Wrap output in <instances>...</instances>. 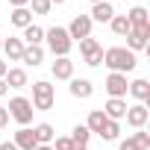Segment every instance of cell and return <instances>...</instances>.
<instances>
[{
	"label": "cell",
	"instance_id": "1",
	"mask_svg": "<svg viewBox=\"0 0 150 150\" xmlns=\"http://www.w3.org/2000/svg\"><path fill=\"white\" fill-rule=\"evenodd\" d=\"M103 65H106L112 74H129V71H135L138 59H135V53L127 50V47H109V50H103Z\"/></svg>",
	"mask_w": 150,
	"mask_h": 150
},
{
	"label": "cell",
	"instance_id": "2",
	"mask_svg": "<svg viewBox=\"0 0 150 150\" xmlns=\"http://www.w3.org/2000/svg\"><path fill=\"white\" fill-rule=\"evenodd\" d=\"M44 38H47V47H50V53H53L56 59H59V56H68L71 47H74V41H71V35H68L65 27H50V30H44Z\"/></svg>",
	"mask_w": 150,
	"mask_h": 150
},
{
	"label": "cell",
	"instance_id": "3",
	"mask_svg": "<svg viewBox=\"0 0 150 150\" xmlns=\"http://www.w3.org/2000/svg\"><path fill=\"white\" fill-rule=\"evenodd\" d=\"M53 100H56V94H53V86L47 83V80H38V83H33V109L35 112H47V109H53Z\"/></svg>",
	"mask_w": 150,
	"mask_h": 150
},
{
	"label": "cell",
	"instance_id": "4",
	"mask_svg": "<svg viewBox=\"0 0 150 150\" xmlns=\"http://www.w3.org/2000/svg\"><path fill=\"white\" fill-rule=\"evenodd\" d=\"M6 112H9L12 121H18L21 127H27V124L33 121V112H35V109H33V103H30L27 97H12L9 106H6Z\"/></svg>",
	"mask_w": 150,
	"mask_h": 150
},
{
	"label": "cell",
	"instance_id": "5",
	"mask_svg": "<svg viewBox=\"0 0 150 150\" xmlns=\"http://www.w3.org/2000/svg\"><path fill=\"white\" fill-rule=\"evenodd\" d=\"M80 53H83V62H86V65H91V68L103 62V47H100V41H97V38H91V35L80 41Z\"/></svg>",
	"mask_w": 150,
	"mask_h": 150
},
{
	"label": "cell",
	"instance_id": "6",
	"mask_svg": "<svg viewBox=\"0 0 150 150\" xmlns=\"http://www.w3.org/2000/svg\"><path fill=\"white\" fill-rule=\"evenodd\" d=\"M91 18L88 15H74V21H71V27H68V35H71V41L77 38V41H83V38H88L91 35Z\"/></svg>",
	"mask_w": 150,
	"mask_h": 150
},
{
	"label": "cell",
	"instance_id": "7",
	"mask_svg": "<svg viewBox=\"0 0 150 150\" xmlns=\"http://www.w3.org/2000/svg\"><path fill=\"white\" fill-rule=\"evenodd\" d=\"M127 124L132 127V129H144V124H147V118H150V109L144 106V103H135V106H127Z\"/></svg>",
	"mask_w": 150,
	"mask_h": 150
},
{
	"label": "cell",
	"instance_id": "8",
	"mask_svg": "<svg viewBox=\"0 0 150 150\" xmlns=\"http://www.w3.org/2000/svg\"><path fill=\"white\" fill-rule=\"evenodd\" d=\"M127 88H129L127 74H109V77H106V91H109V97H127Z\"/></svg>",
	"mask_w": 150,
	"mask_h": 150
},
{
	"label": "cell",
	"instance_id": "9",
	"mask_svg": "<svg viewBox=\"0 0 150 150\" xmlns=\"http://www.w3.org/2000/svg\"><path fill=\"white\" fill-rule=\"evenodd\" d=\"M147 38H150V27H138V30H129L127 35V50H144L147 47Z\"/></svg>",
	"mask_w": 150,
	"mask_h": 150
},
{
	"label": "cell",
	"instance_id": "10",
	"mask_svg": "<svg viewBox=\"0 0 150 150\" xmlns=\"http://www.w3.org/2000/svg\"><path fill=\"white\" fill-rule=\"evenodd\" d=\"M103 115H106L109 121H124V115H127V100H124V97H109L106 106H103Z\"/></svg>",
	"mask_w": 150,
	"mask_h": 150
},
{
	"label": "cell",
	"instance_id": "11",
	"mask_svg": "<svg viewBox=\"0 0 150 150\" xmlns=\"http://www.w3.org/2000/svg\"><path fill=\"white\" fill-rule=\"evenodd\" d=\"M50 71H53L56 80H74V62H71L68 56H59V59L50 65Z\"/></svg>",
	"mask_w": 150,
	"mask_h": 150
},
{
	"label": "cell",
	"instance_id": "12",
	"mask_svg": "<svg viewBox=\"0 0 150 150\" xmlns=\"http://www.w3.org/2000/svg\"><path fill=\"white\" fill-rule=\"evenodd\" d=\"M21 62H24V65L38 68V65L44 62V47H41V44H27V47H24V53H21Z\"/></svg>",
	"mask_w": 150,
	"mask_h": 150
},
{
	"label": "cell",
	"instance_id": "13",
	"mask_svg": "<svg viewBox=\"0 0 150 150\" xmlns=\"http://www.w3.org/2000/svg\"><path fill=\"white\" fill-rule=\"evenodd\" d=\"M15 147H18V150H35V147H38L35 132H33L30 127H21V129L15 132Z\"/></svg>",
	"mask_w": 150,
	"mask_h": 150
},
{
	"label": "cell",
	"instance_id": "14",
	"mask_svg": "<svg viewBox=\"0 0 150 150\" xmlns=\"http://www.w3.org/2000/svg\"><path fill=\"white\" fill-rule=\"evenodd\" d=\"M127 21H129L132 30H138V27H150V12H147L144 6H132V9L127 12Z\"/></svg>",
	"mask_w": 150,
	"mask_h": 150
},
{
	"label": "cell",
	"instance_id": "15",
	"mask_svg": "<svg viewBox=\"0 0 150 150\" xmlns=\"http://www.w3.org/2000/svg\"><path fill=\"white\" fill-rule=\"evenodd\" d=\"M88 18H91V21H100V24H109V21L115 18V9H112L109 0H103V3H94V9H91Z\"/></svg>",
	"mask_w": 150,
	"mask_h": 150
},
{
	"label": "cell",
	"instance_id": "16",
	"mask_svg": "<svg viewBox=\"0 0 150 150\" xmlns=\"http://www.w3.org/2000/svg\"><path fill=\"white\" fill-rule=\"evenodd\" d=\"M24 47H27V44H24L21 38H6V41H3V53H6V59H9V62H21Z\"/></svg>",
	"mask_w": 150,
	"mask_h": 150
},
{
	"label": "cell",
	"instance_id": "17",
	"mask_svg": "<svg viewBox=\"0 0 150 150\" xmlns=\"http://www.w3.org/2000/svg\"><path fill=\"white\" fill-rule=\"evenodd\" d=\"M127 91H129L138 103H147V100H150V83H147V80H132Z\"/></svg>",
	"mask_w": 150,
	"mask_h": 150
},
{
	"label": "cell",
	"instance_id": "18",
	"mask_svg": "<svg viewBox=\"0 0 150 150\" xmlns=\"http://www.w3.org/2000/svg\"><path fill=\"white\" fill-rule=\"evenodd\" d=\"M3 83H6L9 88H24V86H27V71H24V68H9L6 77H3Z\"/></svg>",
	"mask_w": 150,
	"mask_h": 150
},
{
	"label": "cell",
	"instance_id": "19",
	"mask_svg": "<svg viewBox=\"0 0 150 150\" xmlns=\"http://www.w3.org/2000/svg\"><path fill=\"white\" fill-rule=\"evenodd\" d=\"M71 94L77 97V100H88L94 94V86L88 80H71Z\"/></svg>",
	"mask_w": 150,
	"mask_h": 150
},
{
	"label": "cell",
	"instance_id": "20",
	"mask_svg": "<svg viewBox=\"0 0 150 150\" xmlns=\"http://www.w3.org/2000/svg\"><path fill=\"white\" fill-rule=\"evenodd\" d=\"M9 21H12V27H18V30H24V27H30L33 24V12L24 6V9H12V15H9Z\"/></svg>",
	"mask_w": 150,
	"mask_h": 150
},
{
	"label": "cell",
	"instance_id": "21",
	"mask_svg": "<svg viewBox=\"0 0 150 150\" xmlns=\"http://www.w3.org/2000/svg\"><path fill=\"white\" fill-rule=\"evenodd\" d=\"M21 41H24V44H41V41H44V30H41L38 24H30V27H24Z\"/></svg>",
	"mask_w": 150,
	"mask_h": 150
},
{
	"label": "cell",
	"instance_id": "22",
	"mask_svg": "<svg viewBox=\"0 0 150 150\" xmlns=\"http://www.w3.org/2000/svg\"><path fill=\"white\" fill-rule=\"evenodd\" d=\"M109 118L103 115V109H91L88 112V121H86V127H88V132H97L100 135V129H103V124H106Z\"/></svg>",
	"mask_w": 150,
	"mask_h": 150
},
{
	"label": "cell",
	"instance_id": "23",
	"mask_svg": "<svg viewBox=\"0 0 150 150\" xmlns=\"http://www.w3.org/2000/svg\"><path fill=\"white\" fill-rule=\"evenodd\" d=\"M33 132H35L38 144H53V138H56V129L50 124H38V127H33Z\"/></svg>",
	"mask_w": 150,
	"mask_h": 150
},
{
	"label": "cell",
	"instance_id": "24",
	"mask_svg": "<svg viewBox=\"0 0 150 150\" xmlns=\"http://www.w3.org/2000/svg\"><path fill=\"white\" fill-rule=\"evenodd\" d=\"M109 27H112V33H115V35H121V38H127V35H129V30H132V27H129V21H127V15H115V18L109 21Z\"/></svg>",
	"mask_w": 150,
	"mask_h": 150
},
{
	"label": "cell",
	"instance_id": "25",
	"mask_svg": "<svg viewBox=\"0 0 150 150\" xmlns=\"http://www.w3.org/2000/svg\"><path fill=\"white\" fill-rule=\"evenodd\" d=\"M88 138H91V132H88V127H86V124H77V127H74V132H71V141H74V144L88 147Z\"/></svg>",
	"mask_w": 150,
	"mask_h": 150
},
{
	"label": "cell",
	"instance_id": "26",
	"mask_svg": "<svg viewBox=\"0 0 150 150\" xmlns=\"http://www.w3.org/2000/svg\"><path fill=\"white\" fill-rule=\"evenodd\" d=\"M118 135H121V124H118V121H106L103 129H100V138H103V141H115Z\"/></svg>",
	"mask_w": 150,
	"mask_h": 150
},
{
	"label": "cell",
	"instance_id": "27",
	"mask_svg": "<svg viewBox=\"0 0 150 150\" xmlns=\"http://www.w3.org/2000/svg\"><path fill=\"white\" fill-rule=\"evenodd\" d=\"M129 138L138 144V150H150V132H144V129H135Z\"/></svg>",
	"mask_w": 150,
	"mask_h": 150
},
{
	"label": "cell",
	"instance_id": "28",
	"mask_svg": "<svg viewBox=\"0 0 150 150\" xmlns=\"http://www.w3.org/2000/svg\"><path fill=\"white\" fill-rule=\"evenodd\" d=\"M30 6H33V12H35V15H47V12L53 9L50 0H30Z\"/></svg>",
	"mask_w": 150,
	"mask_h": 150
},
{
	"label": "cell",
	"instance_id": "29",
	"mask_svg": "<svg viewBox=\"0 0 150 150\" xmlns=\"http://www.w3.org/2000/svg\"><path fill=\"white\" fill-rule=\"evenodd\" d=\"M50 147H53V150H74V141H71V135H59Z\"/></svg>",
	"mask_w": 150,
	"mask_h": 150
},
{
	"label": "cell",
	"instance_id": "30",
	"mask_svg": "<svg viewBox=\"0 0 150 150\" xmlns=\"http://www.w3.org/2000/svg\"><path fill=\"white\" fill-rule=\"evenodd\" d=\"M118 150H138V144H135V141H132V138H124V141H121V147H118Z\"/></svg>",
	"mask_w": 150,
	"mask_h": 150
},
{
	"label": "cell",
	"instance_id": "31",
	"mask_svg": "<svg viewBox=\"0 0 150 150\" xmlns=\"http://www.w3.org/2000/svg\"><path fill=\"white\" fill-rule=\"evenodd\" d=\"M9 124V112H6V106H0V129H3Z\"/></svg>",
	"mask_w": 150,
	"mask_h": 150
},
{
	"label": "cell",
	"instance_id": "32",
	"mask_svg": "<svg viewBox=\"0 0 150 150\" xmlns=\"http://www.w3.org/2000/svg\"><path fill=\"white\" fill-rule=\"evenodd\" d=\"M9 3H12L15 9H24V6H30V0H9Z\"/></svg>",
	"mask_w": 150,
	"mask_h": 150
},
{
	"label": "cell",
	"instance_id": "33",
	"mask_svg": "<svg viewBox=\"0 0 150 150\" xmlns=\"http://www.w3.org/2000/svg\"><path fill=\"white\" fill-rule=\"evenodd\" d=\"M0 150H18V147H15V141H3V144H0Z\"/></svg>",
	"mask_w": 150,
	"mask_h": 150
},
{
	"label": "cell",
	"instance_id": "34",
	"mask_svg": "<svg viewBox=\"0 0 150 150\" xmlns=\"http://www.w3.org/2000/svg\"><path fill=\"white\" fill-rule=\"evenodd\" d=\"M6 71H9V65H6L3 59H0V80H3V77H6Z\"/></svg>",
	"mask_w": 150,
	"mask_h": 150
},
{
	"label": "cell",
	"instance_id": "35",
	"mask_svg": "<svg viewBox=\"0 0 150 150\" xmlns=\"http://www.w3.org/2000/svg\"><path fill=\"white\" fill-rule=\"evenodd\" d=\"M6 91H9V86H6V83H3V80H0V97H3V94H6Z\"/></svg>",
	"mask_w": 150,
	"mask_h": 150
},
{
	"label": "cell",
	"instance_id": "36",
	"mask_svg": "<svg viewBox=\"0 0 150 150\" xmlns=\"http://www.w3.org/2000/svg\"><path fill=\"white\" fill-rule=\"evenodd\" d=\"M35 150H53V147H50V144H38Z\"/></svg>",
	"mask_w": 150,
	"mask_h": 150
},
{
	"label": "cell",
	"instance_id": "37",
	"mask_svg": "<svg viewBox=\"0 0 150 150\" xmlns=\"http://www.w3.org/2000/svg\"><path fill=\"white\" fill-rule=\"evenodd\" d=\"M50 3H56V6H62V3H68V0H50Z\"/></svg>",
	"mask_w": 150,
	"mask_h": 150
},
{
	"label": "cell",
	"instance_id": "38",
	"mask_svg": "<svg viewBox=\"0 0 150 150\" xmlns=\"http://www.w3.org/2000/svg\"><path fill=\"white\" fill-rule=\"evenodd\" d=\"M91 3H103V0H91Z\"/></svg>",
	"mask_w": 150,
	"mask_h": 150
},
{
	"label": "cell",
	"instance_id": "39",
	"mask_svg": "<svg viewBox=\"0 0 150 150\" xmlns=\"http://www.w3.org/2000/svg\"><path fill=\"white\" fill-rule=\"evenodd\" d=\"M0 50H3V38H0Z\"/></svg>",
	"mask_w": 150,
	"mask_h": 150
}]
</instances>
